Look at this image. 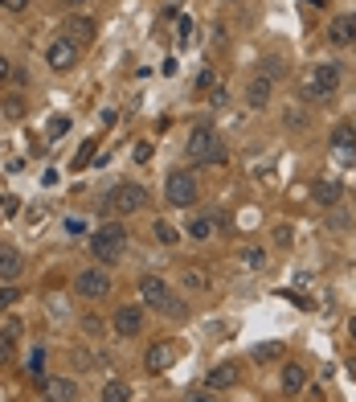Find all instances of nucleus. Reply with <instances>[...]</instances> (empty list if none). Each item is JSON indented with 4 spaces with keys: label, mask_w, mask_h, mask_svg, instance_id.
Instances as JSON below:
<instances>
[{
    "label": "nucleus",
    "mask_w": 356,
    "mask_h": 402,
    "mask_svg": "<svg viewBox=\"0 0 356 402\" xmlns=\"http://www.w3.org/2000/svg\"><path fill=\"white\" fill-rule=\"evenodd\" d=\"M184 152H189V156H193V165H201V168H217V165H226V160H229L226 144H221V135L213 132V128H193Z\"/></svg>",
    "instance_id": "obj_1"
},
{
    "label": "nucleus",
    "mask_w": 356,
    "mask_h": 402,
    "mask_svg": "<svg viewBox=\"0 0 356 402\" xmlns=\"http://www.w3.org/2000/svg\"><path fill=\"white\" fill-rule=\"evenodd\" d=\"M123 251H127V230L119 222H107V226H98L95 234H90V254L103 267H115L123 259Z\"/></svg>",
    "instance_id": "obj_2"
},
{
    "label": "nucleus",
    "mask_w": 356,
    "mask_h": 402,
    "mask_svg": "<svg viewBox=\"0 0 356 402\" xmlns=\"http://www.w3.org/2000/svg\"><path fill=\"white\" fill-rule=\"evenodd\" d=\"M340 91V66L336 62H315L311 70H303V95L315 103H328Z\"/></svg>",
    "instance_id": "obj_3"
},
{
    "label": "nucleus",
    "mask_w": 356,
    "mask_h": 402,
    "mask_svg": "<svg viewBox=\"0 0 356 402\" xmlns=\"http://www.w3.org/2000/svg\"><path fill=\"white\" fill-rule=\"evenodd\" d=\"M164 201H168V205H177V210H193L197 177L189 172V168H172V172H168V181H164Z\"/></svg>",
    "instance_id": "obj_4"
},
{
    "label": "nucleus",
    "mask_w": 356,
    "mask_h": 402,
    "mask_svg": "<svg viewBox=\"0 0 356 402\" xmlns=\"http://www.w3.org/2000/svg\"><path fill=\"white\" fill-rule=\"evenodd\" d=\"M107 201H111V210H119V214H140L147 205V189L144 185H135V181H123V185H115L111 193H107Z\"/></svg>",
    "instance_id": "obj_5"
},
{
    "label": "nucleus",
    "mask_w": 356,
    "mask_h": 402,
    "mask_svg": "<svg viewBox=\"0 0 356 402\" xmlns=\"http://www.w3.org/2000/svg\"><path fill=\"white\" fill-rule=\"evenodd\" d=\"M74 287H78L82 300H107V296H111V275L103 267H86L78 279H74Z\"/></svg>",
    "instance_id": "obj_6"
},
{
    "label": "nucleus",
    "mask_w": 356,
    "mask_h": 402,
    "mask_svg": "<svg viewBox=\"0 0 356 402\" xmlns=\"http://www.w3.org/2000/svg\"><path fill=\"white\" fill-rule=\"evenodd\" d=\"M78 46L70 41V37H58L53 46L46 50V62H49V70H58V74H66V70H74L78 66Z\"/></svg>",
    "instance_id": "obj_7"
},
{
    "label": "nucleus",
    "mask_w": 356,
    "mask_h": 402,
    "mask_svg": "<svg viewBox=\"0 0 356 402\" xmlns=\"http://www.w3.org/2000/svg\"><path fill=\"white\" fill-rule=\"evenodd\" d=\"M62 37H70L74 46H90L95 41V17H82V13H70V17L62 21Z\"/></svg>",
    "instance_id": "obj_8"
},
{
    "label": "nucleus",
    "mask_w": 356,
    "mask_h": 402,
    "mask_svg": "<svg viewBox=\"0 0 356 402\" xmlns=\"http://www.w3.org/2000/svg\"><path fill=\"white\" fill-rule=\"evenodd\" d=\"M115 333L119 336H140L144 333V308H135V304H123L119 312H115Z\"/></svg>",
    "instance_id": "obj_9"
},
{
    "label": "nucleus",
    "mask_w": 356,
    "mask_h": 402,
    "mask_svg": "<svg viewBox=\"0 0 356 402\" xmlns=\"http://www.w3.org/2000/svg\"><path fill=\"white\" fill-rule=\"evenodd\" d=\"M41 398L46 402H78V382L74 378H46L41 382Z\"/></svg>",
    "instance_id": "obj_10"
},
{
    "label": "nucleus",
    "mask_w": 356,
    "mask_h": 402,
    "mask_svg": "<svg viewBox=\"0 0 356 402\" xmlns=\"http://www.w3.org/2000/svg\"><path fill=\"white\" fill-rule=\"evenodd\" d=\"M140 296H144L147 308H156V312H160L164 304H168V296H172V287L164 284L160 275H144V279H140Z\"/></svg>",
    "instance_id": "obj_11"
},
{
    "label": "nucleus",
    "mask_w": 356,
    "mask_h": 402,
    "mask_svg": "<svg viewBox=\"0 0 356 402\" xmlns=\"http://www.w3.org/2000/svg\"><path fill=\"white\" fill-rule=\"evenodd\" d=\"M332 156H336L340 165L356 168V135H352V128H336V132H332Z\"/></svg>",
    "instance_id": "obj_12"
},
{
    "label": "nucleus",
    "mask_w": 356,
    "mask_h": 402,
    "mask_svg": "<svg viewBox=\"0 0 356 402\" xmlns=\"http://www.w3.org/2000/svg\"><path fill=\"white\" fill-rule=\"evenodd\" d=\"M172 361H177V345H172V341H160V345H152V349L144 353V366L152 369V373L172 369Z\"/></svg>",
    "instance_id": "obj_13"
},
{
    "label": "nucleus",
    "mask_w": 356,
    "mask_h": 402,
    "mask_svg": "<svg viewBox=\"0 0 356 402\" xmlns=\"http://www.w3.org/2000/svg\"><path fill=\"white\" fill-rule=\"evenodd\" d=\"M328 41L332 46H352L356 41V13H344V17L332 21L328 25Z\"/></svg>",
    "instance_id": "obj_14"
},
{
    "label": "nucleus",
    "mask_w": 356,
    "mask_h": 402,
    "mask_svg": "<svg viewBox=\"0 0 356 402\" xmlns=\"http://www.w3.org/2000/svg\"><path fill=\"white\" fill-rule=\"evenodd\" d=\"M21 271H25V259L16 247H0V284H13L21 279Z\"/></svg>",
    "instance_id": "obj_15"
},
{
    "label": "nucleus",
    "mask_w": 356,
    "mask_h": 402,
    "mask_svg": "<svg viewBox=\"0 0 356 402\" xmlns=\"http://www.w3.org/2000/svg\"><path fill=\"white\" fill-rule=\"evenodd\" d=\"M238 378H242V369L234 366V361H221V366L209 369V390H229V386H238Z\"/></svg>",
    "instance_id": "obj_16"
},
{
    "label": "nucleus",
    "mask_w": 356,
    "mask_h": 402,
    "mask_svg": "<svg viewBox=\"0 0 356 402\" xmlns=\"http://www.w3.org/2000/svg\"><path fill=\"white\" fill-rule=\"evenodd\" d=\"M250 357H254L258 366H278V361L287 357V345H283V341H262V345L250 349Z\"/></svg>",
    "instance_id": "obj_17"
},
{
    "label": "nucleus",
    "mask_w": 356,
    "mask_h": 402,
    "mask_svg": "<svg viewBox=\"0 0 356 402\" xmlns=\"http://www.w3.org/2000/svg\"><path fill=\"white\" fill-rule=\"evenodd\" d=\"M271 91H275V83H271V78H266V74H258V78H254V83L246 86V103H250V107H254V111H262V107H266V103H271Z\"/></svg>",
    "instance_id": "obj_18"
},
{
    "label": "nucleus",
    "mask_w": 356,
    "mask_h": 402,
    "mask_svg": "<svg viewBox=\"0 0 356 402\" xmlns=\"http://www.w3.org/2000/svg\"><path fill=\"white\" fill-rule=\"evenodd\" d=\"M303 386H308V369L303 366H283V394H291L295 398Z\"/></svg>",
    "instance_id": "obj_19"
},
{
    "label": "nucleus",
    "mask_w": 356,
    "mask_h": 402,
    "mask_svg": "<svg viewBox=\"0 0 356 402\" xmlns=\"http://www.w3.org/2000/svg\"><path fill=\"white\" fill-rule=\"evenodd\" d=\"M340 193H344V189L336 181H320V185H315V201H320V205H336Z\"/></svg>",
    "instance_id": "obj_20"
},
{
    "label": "nucleus",
    "mask_w": 356,
    "mask_h": 402,
    "mask_svg": "<svg viewBox=\"0 0 356 402\" xmlns=\"http://www.w3.org/2000/svg\"><path fill=\"white\" fill-rule=\"evenodd\" d=\"M189 234H193V242H209L213 238V218H189Z\"/></svg>",
    "instance_id": "obj_21"
},
{
    "label": "nucleus",
    "mask_w": 356,
    "mask_h": 402,
    "mask_svg": "<svg viewBox=\"0 0 356 402\" xmlns=\"http://www.w3.org/2000/svg\"><path fill=\"white\" fill-rule=\"evenodd\" d=\"M103 402H131V386H127V382H107V390H103Z\"/></svg>",
    "instance_id": "obj_22"
},
{
    "label": "nucleus",
    "mask_w": 356,
    "mask_h": 402,
    "mask_svg": "<svg viewBox=\"0 0 356 402\" xmlns=\"http://www.w3.org/2000/svg\"><path fill=\"white\" fill-rule=\"evenodd\" d=\"M160 312H164L168 320H184V316H189V304L180 300V296H168V304H164Z\"/></svg>",
    "instance_id": "obj_23"
},
{
    "label": "nucleus",
    "mask_w": 356,
    "mask_h": 402,
    "mask_svg": "<svg viewBox=\"0 0 356 402\" xmlns=\"http://www.w3.org/2000/svg\"><path fill=\"white\" fill-rule=\"evenodd\" d=\"M152 234H156V242H164V247H177V242H180V234L168 226V222H156V226H152Z\"/></svg>",
    "instance_id": "obj_24"
},
{
    "label": "nucleus",
    "mask_w": 356,
    "mask_h": 402,
    "mask_svg": "<svg viewBox=\"0 0 356 402\" xmlns=\"http://www.w3.org/2000/svg\"><path fill=\"white\" fill-rule=\"evenodd\" d=\"M180 279H184V287H197V292H205V287H209L205 271H197V267H184V271H180Z\"/></svg>",
    "instance_id": "obj_25"
},
{
    "label": "nucleus",
    "mask_w": 356,
    "mask_h": 402,
    "mask_svg": "<svg viewBox=\"0 0 356 402\" xmlns=\"http://www.w3.org/2000/svg\"><path fill=\"white\" fill-rule=\"evenodd\" d=\"M242 263L250 271H262V267H266V254H262L258 247H246V251H242Z\"/></svg>",
    "instance_id": "obj_26"
},
{
    "label": "nucleus",
    "mask_w": 356,
    "mask_h": 402,
    "mask_svg": "<svg viewBox=\"0 0 356 402\" xmlns=\"http://www.w3.org/2000/svg\"><path fill=\"white\" fill-rule=\"evenodd\" d=\"M13 357H16L13 336H9V333H0V366H13Z\"/></svg>",
    "instance_id": "obj_27"
},
{
    "label": "nucleus",
    "mask_w": 356,
    "mask_h": 402,
    "mask_svg": "<svg viewBox=\"0 0 356 402\" xmlns=\"http://www.w3.org/2000/svg\"><path fill=\"white\" fill-rule=\"evenodd\" d=\"M90 156H95V140H86L78 148V156H74V172H82V168L90 165Z\"/></svg>",
    "instance_id": "obj_28"
},
{
    "label": "nucleus",
    "mask_w": 356,
    "mask_h": 402,
    "mask_svg": "<svg viewBox=\"0 0 356 402\" xmlns=\"http://www.w3.org/2000/svg\"><path fill=\"white\" fill-rule=\"evenodd\" d=\"M82 333L98 341V336H103V320H98V316H82Z\"/></svg>",
    "instance_id": "obj_29"
},
{
    "label": "nucleus",
    "mask_w": 356,
    "mask_h": 402,
    "mask_svg": "<svg viewBox=\"0 0 356 402\" xmlns=\"http://www.w3.org/2000/svg\"><path fill=\"white\" fill-rule=\"evenodd\" d=\"M177 34H180V46H189V41H193V34H197V29H193V21H189V17H180V21H177Z\"/></svg>",
    "instance_id": "obj_30"
},
{
    "label": "nucleus",
    "mask_w": 356,
    "mask_h": 402,
    "mask_svg": "<svg viewBox=\"0 0 356 402\" xmlns=\"http://www.w3.org/2000/svg\"><path fill=\"white\" fill-rule=\"evenodd\" d=\"M262 74H266L271 83H275V78H283V62H278V58H266V62H262Z\"/></svg>",
    "instance_id": "obj_31"
},
{
    "label": "nucleus",
    "mask_w": 356,
    "mask_h": 402,
    "mask_svg": "<svg viewBox=\"0 0 356 402\" xmlns=\"http://www.w3.org/2000/svg\"><path fill=\"white\" fill-rule=\"evenodd\" d=\"M62 132H70V119H53V123H49V140H62Z\"/></svg>",
    "instance_id": "obj_32"
},
{
    "label": "nucleus",
    "mask_w": 356,
    "mask_h": 402,
    "mask_svg": "<svg viewBox=\"0 0 356 402\" xmlns=\"http://www.w3.org/2000/svg\"><path fill=\"white\" fill-rule=\"evenodd\" d=\"M13 62H9V58H4V53H0V86H4V83H13Z\"/></svg>",
    "instance_id": "obj_33"
},
{
    "label": "nucleus",
    "mask_w": 356,
    "mask_h": 402,
    "mask_svg": "<svg viewBox=\"0 0 356 402\" xmlns=\"http://www.w3.org/2000/svg\"><path fill=\"white\" fill-rule=\"evenodd\" d=\"M13 300H21V296H16V292H13L9 284H0V312H4V308H9Z\"/></svg>",
    "instance_id": "obj_34"
},
{
    "label": "nucleus",
    "mask_w": 356,
    "mask_h": 402,
    "mask_svg": "<svg viewBox=\"0 0 356 402\" xmlns=\"http://www.w3.org/2000/svg\"><path fill=\"white\" fill-rule=\"evenodd\" d=\"M291 226H278V230H275V247H291Z\"/></svg>",
    "instance_id": "obj_35"
},
{
    "label": "nucleus",
    "mask_w": 356,
    "mask_h": 402,
    "mask_svg": "<svg viewBox=\"0 0 356 402\" xmlns=\"http://www.w3.org/2000/svg\"><path fill=\"white\" fill-rule=\"evenodd\" d=\"M25 373H29L33 382H46V378H41V353H37V357L29 361V369H25Z\"/></svg>",
    "instance_id": "obj_36"
},
{
    "label": "nucleus",
    "mask_w": 356,
    "mask_h": 402,
    "mask_svg": "<svg viewBox=\"0 0 356 402\" xmlns=\"http://www.w3.org/2000/svg\"><path fill=\"white\" fill-rule=\"evenodd\" d=\"M184 402H217V398H213V390H189Z\"/></svg>",
    "instance_id": "obj_37"
},
{
    "label": "nucleus",
    "mask_w": 356,
    "mask_h": 402,
    "mask_svg": "<svg viewBox=\"0 0 356 402\" xmlns=\"http://www.w3.org/2000/svg\"><path fill=\"white\" fill-rule=\"evenodd\" d=\"M209 103H213V107H226V103H229V95H226V91H221V86H217V91H213V95H209Z\"/></svg>",
    "instance_id": "obj_38"
},
{
    "label": "nucleus",
    "mask_w": 356,
    "mask_h": 402,
    "mask_svg": "<svg viewBox=\"0 0 356 402\" xmlns=\"http://www.w3.org/2000/svg\"><path fill=\"white\" fill-rule=\"evenodd\" d=\"M197 86H201V91H209V86H213V70H201V78H197Z\"/></svg>",
    "instance_id": "obj_39"
},
{
    "label": "nucleus",
    "mask_w": 356,
    "mask_h": 402,
    "mask_svg": "<svg viewBox=\"0 0 356 402\" xmlns=\"http://www.w3.org/2000/svg\"><path fill=\"white\" fill-rule=\"evenodd\" d=\"M135 160H140V165H144V160H152V144H140V148H135Z\"/></svg>",
    "instance_id": "obj_40"
},
{
    "label": "nucleus",
    "mask_w": 356,
    "mask_h": 402,
    "mask_svg": "<svg viewBox=\"0 0 356 402\" xmlns=\"http://www.w3.org/2000/svg\"><path fill=\"white\" fill-rule=\"evenodd\" d=\"M0 4H4V9H9V13H21V9H25V4H29V0H0Z\"/></svg>",
    "instance_id": "obj_41"
},
{
    "label": "nucleus",
    "mask_w": 356,
    "mask_h": 402,
    "mask_svg": "<svg viewBox=\"0 0 356 402\" xmlns=\"http://www.w3.org/2000/svg\"><path fill=\"white\" fill-rule=\"evenodd\" d=\"M62 4H70V9H74V4H86V0H62Z\"/></svg>",
    "instance_id": "obj_42"
},
{
    "label": "nucleus",
    "mask_w": 356,
    "mask_h": 402,
    "mask_svg": "<svg viewBox=\"0 0 356 402\" xmlns=\"http://www.w3.org/2000/svg\"><path fill=\"white\" fill-rule=\"evenodd\" d=\"M308 4H315V9H324V0H308Z\"/></svg>",
    "instance_id": "obj_43"
},
{
    "label": "nucleus",
    "mask_w": 356,
    "mask_h": 402,
    "mask_svg": "<svg viewBox=\"0 0 356 402\" xmlns=\"http://www.w3.org/2000/svg\"><path fill=\"white\" fill-rule=\"evenodd\" d=\"M348 369H352V373H356V357H352V361H348Z\"/></svg>",
    "instance_id": "obj_44"
},
{
    "label": "nucleus",
    "mask_w": 356,
    "mask_h": 402,
    "mask_svg": "<svg viewBox=\"0 0 356 402\" xmlns=\"http://www.w3.org/2000/svg\"><path fill=\"white\" fill-rule=\"evenodd\" d=\"M352 336H356V320H352Z\"/></svg>",
    "instance_id": "obj_45"
},
{
    "label": "nucleus",
    "mask_w": 356,
    "mask_h": 402,
    "mask_svg": "<svg viewBox=\"0 0 356 402\" xmlns=\"http://www.w3.org/2000/svg\"><path fill=\"white\" fill-rule=\"evenodd\" d=\"M0 201H4V197H0Z\"/></svg>",
    "instance_id": "obj_46"
}]
</instances>
